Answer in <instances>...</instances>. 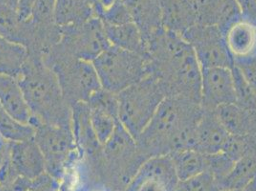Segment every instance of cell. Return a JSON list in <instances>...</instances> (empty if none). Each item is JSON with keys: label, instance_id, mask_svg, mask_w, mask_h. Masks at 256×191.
Masks as SVG:
<instances>
[{"label": "cell", "instance_id": "6da1fadb", "mask_svg": "<svg viewBox=\"0 0 256 191\" xmlns=\"http://www.w3.org/2000/svg\"><path fill=\"white\" fill-rule=\"evenodd\" d=\"M150 74L159 80L168 96H182L201 104L202 68L182 36L162 30L146 44Z\"/></svg>", "mask_w": 256, "mask_h": 191}, {"label": "cell", "instance_id": "7a4b0ae2", "mask_svg": "<svg viewBox=\"0 0 256 191\" xmlns=\"http://www.w3.org/2000/svg\"><path fill=\"white\" fill-rule=\"evenodd\" d=\"M202 106L182 96H166L150 124L136 140L148 159L192 149L198 122L203 115Z\"/></svg>", "mask_w": 256, "mask_h": 191}, {"label": "cell", "instance_id": "3957f363", "mask_svg": "<svg viewBox=\"0 0 256 191\" xmlns=\"http://www.w3.org/2000/svg\"><path fill=\"white\" fill-rule=\"evenodd\" d=\"M18 80L32 118L48 124L72 126V108L64 98L54 72L44 62L42 54L29 53Z\"/></svg>", "mask_w": 256, "mask_h": 191}, {"label": "cell", "instance_id": "277c9868", "mask_svg": "<svg viewBox=\"0 0 256 191\" xmlns=\"http://www.w3.org/2000/svg\"><path fill=\"white\" fill-rule=\"evenodd\" d=\"M168 96L159 80L150 74L118 94V120L137 140Z\"/></svg>", "mask_w": 256, "mask_h": 191}, {"label": "cell", "instance_id": "5b68a950", "mask_svg": "<svg viewBox=\"0 0 256 191\" xmlns=\"http://www.w3.org/2000/svg\"><path fill=\"white\" fill-rule=\"evenodd\" d=\"M43 60L54 72L70 107L87 104L91 96L102 89L92 62L58 53L54 49L43 56Z\"/></svg>", "mask_w": 256, "mask_h": 191}, {"label": "cell", "instance_id": "8992f818", "mask_svg": "<svg viewBox=\"0 0 256 191\" xmlns=\"http://www.w3.org/2000/svg\"><path fill=\"white\" fill-rule=\"evenodd\" d=\"M92 64L102 88L116 95L150 74L148 58L113 45Z\"/></svg>", "mask_w": 256, "mask_h": 191}, {"label": "cell", "instance_id": "52a82bcc", "mask_svg": "<svg viewBox=\"0 0 256 191\" xmlns=\"http://www.w3.org/2000/svg\"><path fill=\"white\" fill-rule=\"evenodd\" d=\"M30 124L34 129V140L42 152L46 173L60 180L76 160L78 148L72 126H58L44 124L31 118Z\"/></svg>", "mask_w": 256, "mask_h": 191}, {"label": "cell", "instance_id": "ba28073f", "mask_svg": "<svg viewBox=\"0 0 256 191\" xmlns=\"http://www.w3.org/2000/svg\"><path fill=\"white\" fill-rule=\"evenodd\" d=\"M104 22L93 18L82 25L60 28V40L54 49L78 60L93 62L109 47Z\"/></svg>", "mask_w": 256, "mask_h": 191}, {"label": "cell", "instance_id": "9c48e42d", "mask_svg": "<svg viewBox=\"0 0 256 191\" xmlns=\"http://www.w3.org/2000/svg\"><path fill=\"white\" fill-rule=\"evenodd\" d=\"M182 36L193 48L202 69L234 68V60L219 28L197 23Z\"/></svg>", "mask_w": 256, "mask_h": 191}, {"label": "cell", "instance_id": "30bf717a", "mask_svg": "<svg viewBox=\"0 0 256 191\" xmlns=\"http://www.w3.org/2000/svg\"><path fill=\"white\" fill-rule=\"evenodd\" d=\"M234 78L232 69H202L201 106L204 111L214 112L217 108L235 104Z\"/></svg>", "mask_w": 256, "mask_h": 191}, {"label": "cell", "instance_id": "8fae6325", "mask_svg": "<svg viewBox=\"0 0 256 191\" xmlns=\"http://www.w3.org/2000/svg\"><path fill=\"white\" fill-rule=\"evenodd\" d=\"M230 137L214 112L204 110L194 134L193 150L202 154L212 155L220 153Z\"/></svg>", "mask_w": 256, "mask_h": 191}, {"label": "cell", "instance_id": "7c38bea8", "mask_svg": "<svg viewBox=\"0 0 256 191\" xmlns=\"http://www.w3.org/2000/svg\"><path fill=\"white\" fill-rule=\"evenodd\" d=\"M10 160L18 175L29 180L46 172L44 156L34 138L11 142Z\"/></svg>", "mask_w": 256, "mask_h": 191}, {"label": "cell", "instance_id": "4fadbf2b", "mask_svg": "<svg viewBox=\"0 0 256 191\" xmlns=\"http://www.w3.org/2000/svg\"><path fill=\"white\" fill-rule=\"evenodd\" d=\"M224 42L234 64L256 58V25L243 18L224 32Z\"/></svg>", "mask_w": 256, "mask_h": 191}, {"label": "cell", "instance_id": "5bb4252c", "mask_svg": "<svg viewBox=\"0 0 256 191\" xmlns=\"http://www.w3.org/2000/svg\"><path fill=\"white\" fill-rule=\"evenodd\" d=\"M198 23L219 28L224 34L242 20L236 0H201L197 3Z\"/></svg>", "mask_w": 256, "mask_h": 191}, {"label": "cell", "instance_id": "9a60e30c", "mask_svg": "<svg viewBox=\"0 0 256 191\" xmlns=\"http://www.w3.org/2000/svg\"><path fill=\"white\" fill-rule=\"evenodd\" d=\"M146 43L164 28L160 0H122Z\"/></svg>", "mask_w": 256, "mask_h": 191}, {"label": "cell", "instance_id": "2e32d148", "mask_svg": "<svg viewBox=\"0 0 256 191\" xmlns=\"http://www.w3.org/2000/svg\"><path fill=\"white\" fill-rule=\"evenodd\" d=\"M162 25L166 30L182 36L198 23L194 0H160Z\"/></svg>", "mask_w": 256, "mask_h": 191}, {"label": "cell", "instance_id": "e0dca14e", "mask_svg": "<svg viewBox=\"0 0 256 191\" xmlns=\"http://www.w3.org/2000/svg\"><path fill=\"white\" fill-rule=\"evenodd\" d=\"M0 36L20 44L31 52L36 45V29L29 20L22 18L18 10L0 5Z\"/></svg>", "mask_w": 256, "mask_h": 191}, {"label": "cell", "instance_id": "ac0fdd59", "mask_svg": "<svg viewBox=\"0 0 256 191\" xmlns=\"http://www.w3.org/2000/svg\"><path fill=\"white\" fill-rule=\"evenodd\" d=\"M214 113L230 135L256 137V110L230 104L217 108Z\"/></svg>", "mask_w": 256, "mask_h": 191}, {"label": "cell", "instance_id": "d6986e66", "mask_svg": "<svg viewBox=\"0 0 256 191\" xmlns=\"http://www.w3.org/2000/svg\"><path fill=\"white\" fill-rule=\"evenodd\" d=\"M0 106L24 124H30L32 113L16 78L0 74Z\"/></svg>", "mask_w": 256, "mask_h": 191}, {"label": "cell", "instance_id": "ffe728a7", "mask_svg": "<svg viewBox=\"0 0 256 191\" xmlns=\"http://www.w3.org/2000/svg\"><path fill=\"white\" fill-rule=\"evenodd\" d=\"M107 38L111 45L148 58V51L142 36L134 22L122 25L104 24Z\"/></svg>", "mask_w": 256, "mask_h": 191}, {"label": "cell", "instance_id": "44dd1931", "mask_svg": "<svg viewBox=\"0 0 256 191\" xmlns=\"http://www.w3.org/2000/svg\"><path fill=\"white\" fill-rule=\"evenodd\" d=\"M96 18L91 0H56L54 20L60 28L84 24Z\"/></svg>", "mask_w": 256, "mask_h": 191}, {"label": "cell", "instance_id": "7402d4cb", "mask_svg": "<svg viewBox=\"0 0 256 191\" xmlns=\"http://www.w3.org/2000/svg\"><path fill=\"white\" fill-rule=\"evenodd\" d=\"M180 182L192 180L208 172V156L193 149H182L170 155Z\"/></svg>", "mask_w": 256, "mask_h": 191}, {"label": "cell", "instance_id": "603a6c76", "mask_svg": "<svg viewBox=\"0 0 256 191\" xmlns=\"http://www.w3.org/2000/svg\"><path fill=\"white\" fill-rule=\"evenodd\" d=\"M256 179V152L236 160L234 166L224 180L217 184L219 191L242 190Z\"/></svg>", "mask_w": 256, "mask_h": 191}, {"label": "cell", "instance_id": "cb8c5ba5", "mask_svg": "<svg viewBox=\"0 0 256 191\" xmlns=\"http://www.w3.org/2000/svg\"><path fill=\"white\" fill-rule=\"evenodd\" d=\"M29 58L26 47L0 36V74L18 78Z\"/></svg>", "mask_w": 256, "mask_h": 191}, {"label": "cell", "instance_id": "d4e9b609", "mask_svg": "<svg viewBox=\"0 0 256 191\" xmlns=\"http://www.w3.org/2000/svg\"><path fill=\"white\" fill-rule=\"evenodd\" d=\"M89 109L92 130L98 142L104 148L114 136L120 120L106 111L95 108Z\"/></svg>", "mask_w": 256, "mask_h": 191}, {"label": "cell", "instance_id": "484cf974", "mask_svg": "<svg viewBox=\"0 0 256 191\" xmlns=\"http://www.w3.org/2000/svg\"><path fill=\"white\" fill-rule=\"evenodd\" d=\"M0 134L10 142H23L34 138V129L16 120L0 106Z\"/></svg>", "mask_w": 256, "mask_h": 191}, {"label": "cell", "instance_id": "4316f807", "mask_svg": "<svg viewBox=\"0 0 256 191\" xmlns=\"http://www.w3.org/2000/svg\"><path fill=\"white\" fill-rule=\"evenodd\" d=\"M56 0H34L29 20L40 29H52L56 27L54 20Z\"/></svg>", "mask_w": 256, "mask_h": 191}, {"label": "cell", "instance_id": "83f0119b", "mask_svg": "<svg viewBox=\"0 0 256 191\" xmlns=\"http://www.w3.org/2000/svg\"><path fill=\"white\" fill-rule=\"evenodd\" d=\"M232 73L234 78L235 93H236V102L240 106L244 107L250 110H256V96L250 85L242 74V72L234 66Z\"/></svg>", "mask_w": 256, "mask_h": 191}, {"label": "cell", "instance_id": "f1b7e54d", "mask_svg": "<svg viewBox=\"0 0 256 191\" xmlns=\"http://www.w3.org/2000/svg\"><path fill=\"white\" fill-rule=\"evenodd\" d=\"M208 156V172L212 174L216 184L224 180L234 166V160L232 159L224 152Z\"/></svg>", "mask_w": 256, "mask_h": 191}, {"label": "cell", "instance_id": "f546056e", "mask_svg": "<svg viewBox=\"0 0 256 191\" xmlns=\"http://www.w3.org/2000/svg\"><path fill=\"white\" fill-rule=\"evenodd\" d=\"M175 191H219L214 177L208 172L192 180L179 182Z\"/></svg>", "mask_w": 256, "mask_h": 191}, {"label": "cell", "instance_id": "4dcf8cb0", "mask_svg": "<svg viewBox=\"0 0 256 191\" xmlns=\"http://www.w3.org/2000/svg\"><path fill=\"white\" fill-rule=\"evenodd\" d=\"M98 18L104 24L108 25H122L133 22L126 6L122 0H118L115 4H113L106 11L104 12Z\"/></svg>", "mask_w": 256, "mask_h": 191}, {"label": "cell", "instance_id": "1f68e13d", "mask_svg": "<svg viewBox=\"0 0 256 191\" xmlns=\"http://www.w3.org/2000/svg\"><path fill=\"white\" fill-rule=\"evenodd\" d=\"M30 191H60V182L45 172L32 180Z\"/></svg>", "mask_w": 256, "mask_h": 191}, {"label": "cell", "instance_id": "d6a6232c", "mask_svg": "<svg viewBox=\"0 0 256 191\" xmlns=\"http://www.w3.org/2000/svg\"><path fill=\"white\" fill-rule=\"evenodd\" d=\"M234 66L244 74L246 82L250 85L256 96V58L234 64Z\"/></svg>", "mask_w": 256, "mask_h": 191}, {"label": "cell", "instance_id": "836d02e7", "mask_svg": "<svg viewBox=\"0 0 256 191\" xmlns=\"http://www.w3.org/2000/svg\"><path fill=\"white\" fill-rule=\"evenodd\" d=\"M242 18L256 25V0H236Z\"/></svg>", "mask_w": 256, "mask_h": 191}, {"label": "cell", "instance_id": "e575fe53", "mask_svg": "<svg viewBox=\"0 0 256 191\" xmlns=\"http://www.w3.org/2000/svg\"><path fill=\"white\" fill-rule=\"evenodd\" d=\"M10 146L11 142L0 134V166L10 159Z\"/></svg>", "mask_w": 256, "mask_h": 191}, {"label": "cell", "instance_id": "d590c367", "mask_svg": "<svg viewBox=\"0 0 256 191\" xmlns=\"http://www.w3.org/2000/svg\"><path fill=\"white\" fill-rule=\"evenodd\" d=\"M34 0H18V12L22 18L27 20L30 16V12L32 9V4Z\"/></svg>", "mask_w": 256, "mask_h": 191}, {"label": "cell", "instance_id": "8d00e7d4", "mask_svg": "<svg viewBox=\"0 0 256 191\" xmlns=\"http://www.w3.org/2000/svg\"><path fill=\"white\" fill-rule=\"evenodd\" d=\"M0 5L9 6L12 8L18 9V0H0Z\"/></svg>", "mask_w": 256, "mask_h": 191}, {"label": "cell", "instance_id": "74e56055", "mask_svg": "<svg viewBox=\"0 0 256 191\" xmlns=\"http://www.w3.org/2000/svg\"><path fill=\"white\" fill-rule=\"evenodd\" d=\"M241 191H256V179L250 182L245 188Z\"/></svg>", "mask_w": 256, "mask_h": 191}, {"label": "cell", "instance_id": "f35d334b", "mask_svg": "<svg viewBox=\"0 0 256 191\" xmlns=\"http://www.w3.org/2000/svg\"><path fill=\"white\" fill-rule=\"evenodd\" d=\"M194 1H195L196 3H198V2H199V1H201V0H194Z\"/></svg>", "mask_w": 256, "mask_h": 191}, {"label": "cell", "instance_id": "ab89813d", "mask_svg": "<svg viewBox=\"0 0 256 191\" xmlns=\"http://www.w3.org/2000/svg\"><path fill=\"white\" fill-rule=\"evenodd\" d=\"M226 191H241V190H226Z\"/></svg>", "mask_w": 256, "mask_h": 191}]
</instances>
